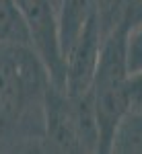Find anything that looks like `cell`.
I'll return each instance as SVG.
<instances>
[{"mask_svg":"<svg viewBox=\"0 0 142 154\" xmlns=\"http://www.w3.org/2000/svg\"><path fill=\"white\" fill-rule=\"evenodd\" d=\"M49 84L31 45L0 41V152H41Z\"/></svg>","mask_w":142,"mask_h":154,"instance_id":"1","label":"cell"},{"mask_svg":"<svg viewBox=\"0 0 142 154\" xmlns=\"http://www.w3.org/2000/svg\"><path fill=\"white\" fill-rule=\"evenodd\" d=\"M99 123L91 88L70 95L64 86L49 84L46 95V121L41 152L95 154L99 152Z\"/></svg>","mask_w":142,"mask_h":154,"instance_id":"2","label":"cell"},{"mask_svg":"<svg viewBox=\"0 0 142 154\" xmlns=\"http://www.w3.org/2000/svg\"><path fill=\"white\" fill-rule=\"evenodd\" d=\"M126 29L128 19L103 39L97 70L91 84L97 123H99V154H109L111 136L128 105V80L130 70L126 62Z\"/></svg>","mask_w":142,"mask_h":154,"instance_id":"3","label":"cell"},{"mask_svg":"<svg viewBox=\"0 0 142 154\" xmlns=\"http://www.w3.org/2000/svg\"><path fill=\"white\" fill-rule=\"evenodd\" d=\"M14 4L27 25L31 48L47 68L52 82L64 86V60L60 54L54 0H14Z\"/></svg>","mask_w":142,"mask_h":154,"instance_id":"4","label":"cell"},{"mask_svg":"<svg viewBox=\"0 0 142 154\" xmlns=\"http://www.w3.org/2000/svg\"><path fill=\"white\" fill-rule=\"evenodd\" d=\"M103 33L99 29L97 19L87 25L80 37L64 56V88L70 95H83L91 88L97 62L103 45Z\"/></svg>","mask_w":142,"mask_h":154,"instance_id":"5","label":"cell"},{"mask_svg":"<svg viewBox=\"0 0 142 154\" xmlns=\"http://www.w3.org/2000/svg\"><path fill=\"white\" fill-rule=\"evenodd\" d=\"M56 25L62 60L95 17V0H56Z\"/></svg>","mask_w":142,"mask_h":154,"instance_id":"6","label":"cell"},{"mask_svg":"<svg viewBox=\"0 0 142 154\" xmlns=\"http://www.w3.org/2000/svg\"><path fill=\"white\" fill-rule=\"evenodd\" d=\"M109 154H142V111L128 109L118 121Z\"/></svg>","mask_w":142,"mask_h":154,"instance_id":"7","label":"cell"},{"mask_svg":"<svg viewBox=\"0 0 142 154\" xmlns=\"http://www.w3.org/2000/svg\"><path fill=\"white\" fill-rule=\"evenodd\" d=\"M0 41L31 45L29 31L14 0H0Z\"/></svg>","mask_w":142,"mask_h":154,"instance_id":"8","label":"cell"},{"mask_svg":"<svg viewBox=\"0 0 142 154\" xmlns=\"http://www.w3.org/2000/svg\"><path fill=\"white\" fill-rule=\"evenodd\" d=\"M132 0H95V17L103 37L115 31L128 19Z\"/></svg>","mask_w":142,"mask_h":154,"instance_id":"9","label":"cell"},{"mask_svg":"<svg viewBox=\"0 0 142 154\" xmlns=\"http://www.w3.org/2000/svg\"><path fill=\"white\" fill-rule=\"evenodd\" d=\"M126 62L130 74L142 72V14H128L126 29Z\"/></svg>","mask_w":142,"mask_h":154,"instance_id":"10","label":"cell"},{"mask_svg":"<svg viewBox=\"0 0 142 154\" xmlns=\"http://www.w3.org/2000/svg\"><path fill=\"white\" fill-rule=\"evenodd\" d=\"M128 105L134 111H142V72L130 74V80H128Z\"/></svg>","mask_w":142,"mask_h":154,"instance_id":"11","label":"cell"},{"mask_svg":"<svg viewBox=\"0 0 142 154\" xmlns=\"http://www.w3.org/2000/svg\"><path fill=\"white\" fill-rule=\"evenodd\" d=\"M130 17H136V14H142V0H132L130 4Z\"/></svg>","mask_w":142,"mask_h":154,"instance_id":"12","label":"cell"},{"mask_svg":"<svg viewBox=\"0 0 142 154\" xmlns=\"http://www.w3.org/2000/svg\"><path fill=\"white\" fill-rule=\"evenodd\" d=\"M54 2H56V0H54Z\"/></svg>","mask_w":142,"mask_h":154,"instance_id":"13","label":"cell"}]
</instances>
